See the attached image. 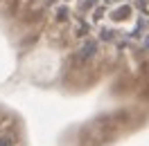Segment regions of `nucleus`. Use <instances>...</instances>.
<instances>
[{"label":"nucleus","instance_id":"f03ea898","mask_svg":"<svg viewBox=\"0 0 149 146\" xmlns=\"http://www.w3.org/2000/svg\"><path fill=\"white\" fill-rule=\"evenodd\" d=\"M129 14H131V7H129V5H122L120 9L111 11V20H122V18H127Z\"/></svg>","mask_w":149,"mask_h":146},{"label":"nucleus","instance_id":"7ed1b4c3","mask_svg":"<svg viewBox=\"0 0 149 146\" xmlns=\"http://www.w3.org/2000/svg\"><path fill=\"white\" fill-rule=\"evenodd\" d=\"M147 27H149V20H147V18H140V20H138V27H136V32H133V34H136V36H140L142 32H147Z\"/></svg>","mask_w":149,"mask_h":146},{"label":"nucleus","instance_id":"39448f33","mask_svg":"<svg viewBox=\"0 0 149 146\" xmlns=\"http://www.w3.org/2000/svg\"><path fill=\"white\" fill-rule=\"evenodd\" d=\"M65 14H68V11H65V7H59V9H56V18L63 20V18H65Z\"/></svg>","mask_w":149,"mask_h":146},{"label":"nucleus","instance_id":"423d86ee","mask_svg":"<svg viewBox=\"0 0 149 146\" xmlns=\"http://www.w3.org/2000/svg\"><path fill=\"white\" fill-rule=\"evenodd\" d=\"M102 38H104V41H111V38H113V32H111V29H104V32H102Z\"/></svg>","mask_w":149,"mask_h":146},{"label":"nucleus","instance_id":"1a4fd4ad","mask_svg":"<svg viewBox=\"0 0 149 146\" xmlns=\"http://www.w3.org/2000/svg\"><path fill=\"white\" fill-rule=\"evenodd\" d=\"M142 45H145V50H149V36H145V41H142Z\"/></svg>","mask_w":149,"mask_h":146},{"label":"nucleus","instance_id":"20e7f679","mask_svg":"<svg viewBox=\"0 0 149 146\" xmlns=\"http://www.w3.org/2000/svg\"><path fill=\"white\" fill-rule=\"evenodd\" d=\"M11 142H14L11 135H2V137H0V146H11Z\"/></svg>","mask_w":149,"mask_h":146},{"label":"nucleus","instance_id":"9d476101","mask_svg":"<svg viewBox=\"0 0 149 146\" xmlns=\"http://www.w3.org/2000/svg\"><path fill=\"white\" fill-rule=\"evenodd\" d=\"M106 5H113V2H120V0H104Z\"/></svg>","mask_w":149,"mask_h":146},{"label":"nucleus","instance_id":"f257e3e1","mask_svg":"<svg viewBox=\"0 0 149 146\" xmlns=\"http://www.w3.org/2000/svg\"><path fill=\"white\" fill-rule=\"evenodd\" d=\"M95 52H97V41L95 38H88L84 45L79 47V52H77V61H88V59H93Z\"/></svg>","mask_w":149,"mask_h":146},{"label":"nucleus","instance_id":"0eeeda50","mask_svg":"<svg viewBox=\"0 0 149 146\" xmlns=\"http://www.w3.org/2000/svg\"><path fill=\"white\" fill-rule=\"evenodd\" d=\"M136 7H138V9H147V2H145V0H136Z\"/></svg>","mask_w":149,"mask_h":146},{"label":"nucleus","instance_id":"9b49d317","mask_svg":"<svg viewBox=\"0 0 149 146\" xmlns=\"http://www.w3.org/2000/svg\"><path fill=\"white\" fill-rule=\"evenodd\" d=\"M45 2H47V5H54V0H45Z\"/></svg>","mask_w":149,"mask_h":146},{"label":"nucleus","instance_id":"6e6552de","mask_svg":"<svg viewBox=\"0 0 149 146\" xmlns=\"http://www.w3.org/2000/svg\"><path fill=\"white\" fill-rule=\"evenodd\" d=\"M95 0H84V9H88V7H93Z\"/></svg>","mask_w":149,"mask_h":146}]
</instances>
